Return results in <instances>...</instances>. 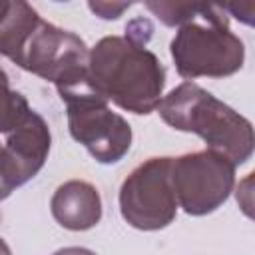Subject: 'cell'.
Here are the masks:
<instances>
[{"instance_id": "cell-1", "label": "cell", "mask_w": 255, "mask_h": 255, "mask_svg": "<svg viewBox=\"0 0 255 255\" xmlns=\"http://www.w3.org/2000/svg\"><path fill=\"white\" fill-rule=\"evenodd\" d=\"M88 54L78 34L46 22L28 2H10L0 24V56L52 82L60 94L86 86Z\"/></svg>"}, {"instance_id": "cell-2", "label": "cell", "mask_w": 255, "mask_h": 255, "mask_svg": "<svg viewBox=\"0 0 255 255\" xmlns=\"http://www.w3.org/2000/svg\"><path fill=\"white\" fill-rule=\"evenodd\" d=\"M86 86L126 112L147 116L163 98L165 68L143 42L106 36L88 54Z\"/></svg>"}, {"instance_id": "cell-3", "label": "cell", "mask_w": 255, "mask_h": 255, "mask_svg": "<svg viewBox=\"0 0 255 255\" xmlns=\"http://www.w3.org/2000/svg\"><path fill=\"white\" fill-rule=\"evenodd\" d=\"M157 114L169 128L199 135L207 149L223 153L235 167L253 155L251 122L195 82H183L163 96Z\"/></svg>"}, {"instance_id": "cell-4", "label": "cell", "mask_w": 255, "mask_h": 255, "mask_svg": "<svg viewBox=\"0 0 255 255\" xmlns=\"http://www.w3.org/2000/svg\"><path fill=\"white\" fill-rule=\"evenodd\" d=\"M175 70L185 80L227 78L243 68L245 46L229 28L221 4L199 2L197 10L177 26L169 44Z\"/></svg>"}, {"instance_id": "cell-5", "label": "cell", "mask_w": 255, "mask_h": 255, "mask_svg": "<svg viewBox=\"0 0 255 255\" xmlns=\"http://www.w3.org/2000/svg\"><path fill=\"white\" fill-rule=\"evenodd\" d=\"M66 104L70 135L82 143L90 155L104 165L118 163L131 147V126L116 114L108 102L88 86L60 92Z\"/></svg>"}, {"instance_id": "cell-6", "label": "cell", "mask_w": 255, "mask_h": 255, "mask_svg": "<svg viewBox=\"0 0 255 255\" xmlns=\"http://www.w3.org/2000/svg\"><path fill=\"white\" fill-rule=\"evenodd\" d=\"M235 185V165L219 151L203 149L171 157V187L187 215L201 217L219 209Z\"/></svg>"}, {"instance_id": "cell-7", "label": "cell", "mask_w": 255, "mask_h": 255, "mask_svg": "<svg viewBox=\"0 0 255 255\" xmlns=\"http://www.w3.org/2000/svg\"><path fill=\"white\" fill-rule=\"evenodd\" d=\"M120 213L139 231H159L175 221L177 199L171 187V157H149L120 187Z\"/></svg>"}, {"instance_id": "cell-8", "label": "cell", "mask_w": 255, "mask_h": 255, "mask_svg": "<svg viewBox=\"0 0 255 255\" xmlns=\"http://www.w3.org/2000/svg\"><path fill=\"white\" fill-rule=\"evenodd\" d=\"M52 145V135L46 120L30 110L24 120L6 133L4 153L14 187L28 183L44 167Z\"/></svg>"}, {"instance_id": "cell-9", "label": "cell", "mask_w": 255, "mask_h": 255, "mask_svg": "<svg viewBox=\"0 0 255 255\" xmlns=\"http://www.w3.org/2000/svg\"><path fill=\"white\" fill-rule=\"evenodd\" d=\"M50 211L64 229L88 231L102 219V197L92 183L84 179H70L54 191Z\"/></svg>"}, {"instance_id": "cell-10", "label": "cell", "mask_w": 255, "mask_h": 255, "mask_svg": "<svg viewBox=\"0 0 255 255\" xmlns=\"http://www.w3.org/2000/svg\"><path fill=\"white\" fill-rule=\"evenodd\" d=\"M30 110L28 100L10 88V78L0 68V133L12 131Z\"/></svg>"}, {"instance_id": "cell-11", "label": "cell", "mask_w": 255, "mask_h": 255, "mask_svg": "<svg viewBox=\"0 0 255 255\" xmlns=\"http://www.w3.org/2000/svg\"><path fill=\"white\" fill-rule=\"evenodd\" d=\"M199 2H145V8L159 18L165 26H181L195 10Z\"/></svg>"}, {"instance_id": "cell-12", "label": "cell", "mask_w": 255, "mask_h": 255, "mask_svg": "<svg viewBox=\"0 0 255 255\" xmlns=\"http://www.w3.org/2000/svg\"><path fill=\"white\" fill-rule=\"evenodd\" d=\"M88 8L102 20H118L128 8H131V2H88Z\"/></svg>"}, {"instance_id": "cell-13", "label": "cell", "mask_w": 255, "mask_h": 255, "mask_svg": "<svg viewBox=\"0 0 255 255\" xmlns=\"http://www.w3.org/2000/svg\"><path fill=\"white\" fill-rule=\"evenodd\" d=\"M14 183L8 171V163H6V153H4V143H0V201H4L6 197H10V193L14 191Z\"/></svg>"}, {"instance_id": "cell-14", "label": "cell", "mask_w": 255, "mask_h": 255, "mask_svg": "<svg viewBox=\"0 0 255 255\" xmlns=\"http://www.w3.org/2000/svg\"><path fill=\"white\" fill-rule=\"evenodd\" d=\"M52 255H98V253H94L92 249H86V247H64Z\"/></svg>"}, {"instance_id": "cell-15", "label": "cell", "mask_w": 255, "mask_h": 255, "mask_svg": "<svg viewBox=\"0 0 255 255\" xmlns=\"http://www.w3.org/2000/svg\"><path fill=\"white\" fill-rule=\"evenodd\" d=\"M8 10H10V2H6V0H0V24H2V20L6 18Z\"/></svg>"}, {"instance_id": "cell-16", "label": "cell", "mask_w": 255, "mask_h": 255, "mask_svg": "<svg viewBox=\"0 0 255 255\" xmlns=\"http://www.w3.org/2000/svg\"><path fill=\"white\" fill-rule=\"evenodd\" d=\"M0 255H12V251H10V247H8V243L0 237Z\"/></svg>"}]
</instances>
